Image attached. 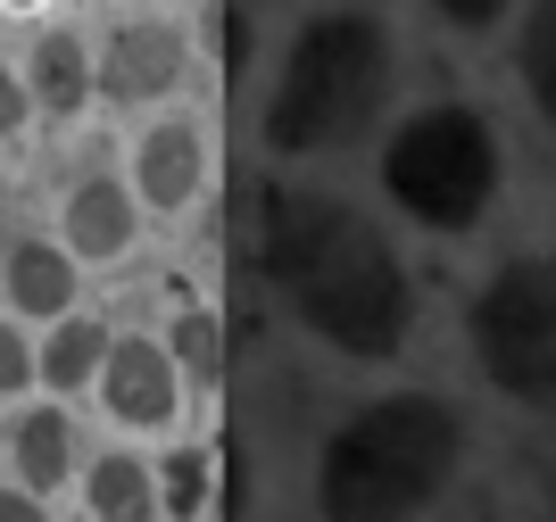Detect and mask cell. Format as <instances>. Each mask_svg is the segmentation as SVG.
Wrapping results in <instances>:
<instances>
[{"mask_svg":"<svg viewBox=\"0 0 556 522\" xmlns=\"http://www.w3.org/2000/svg\"><path fill=\"white\" fill-rule=\"evenodd\" d=\"M257 257H266L275 298L341 357H391L407 341V316H416L407 273L357 207L325 200V191H275Z\"/></svg>","mask_w":556,"mask_h":522,"instance_id":"obj_1","label":"cell"},{"mask_svg":"<svg viewBox=\"0 0 556 522\" xmlns=\"http://www.w3.org/2000/svg\"><path fill=\"white\" fill-rule=\"evenodd\" d=\"M465 456V423L432 390H391L341 415L316 456V506L325 522H416L448 489Z\"/></svg>","mask_w":556,"mask_h":522,"instance_id":"obj_2","label":"cell"},{"mask_svg":"<svg viewBox=\"0 0 556 522\" xmlns=\"http://www.w3.org/2000/svg\"><path fill=\"white\" fill-rule=\"evenodd\" d=\"M391 91V34L374 17H332L300 25V42L275 75V100H266V150L275 158H316V150H341L374 125Z\"/></svg>","mask_w":556,"mask_h":522,"instance_id":"obj_3","label":"cell"},{"mask_svg":"<svg viewBox=\"0 0 556 522\" xmlns=\"http://www.w3.org/2000/svg\"><path fill=\"white\" fill-rule=\"evenodd\" d=\"M391 200L432 232H473L482 207L498 200V141L473 109H424L407 116L382 150Z\"/></svg>","mask_w":556,"mask_h":522,"instance_id":"obj_4","label":"cell"},{"mask_svg":"<svg viewBox=\"0 0 556 522\" xmlns=\"http://www.w3.org/2000/svg\"><path fill=\"white\" fill-rule=\"evenodd\" d=\"M473 357L507 398L556 407V257L498 266L473 291Z\"/></svg>","mask_w":556,"mask_h":522,"instance_id":"obj_5","label":"cell"},{"mask_svg":"<svg viewBox=\"0 0 556 522\" xmlns=\"http://www.w3.org/2000/svg\"><path fill=\"white\" fill-rule=\"evenodd\" d=\"M100 398H109L116 423L166 432V423L184 415V373H175V357H166L159 341H109V357H100Z\"/></svg>","mask_w":556,"mask_h":522,"instance_id":"obj_6","label":"cell"},{"mask_svg":"<svg viewBox=\"0 0 556 522\" xmlns=\"http://www.w3.org/2000/svg\"><path fill=\"white\" fill-rule=\"evenodd\" d=\"M92 84L109 91V100H166V91L184 84V34L166 17H125L109 42H100Z\"/></svg>","mask_w":556,"mask_h":522,"instance_id":"obj_7","label":"cell"},{"mask_svg":"<svg viewBox=\"0 0 556 522\" xmlns=\"http://www.w3.org/2000/svg\"><path fill=\"white\" fill-rule=\"evenodd\" d=\"M200 175H208V150H200V125H184V116H166V125H150L134 150V200L159 207V216H175V207L200 200Z\"/></svg>","mask_w":556,"mask_h":522,"instance_id":"obj_8","label":"cell"},{"mask_svg":"<svg viewBox=\"0 0 556 522\" xmlns=\"http://www.w3.org/2000/svg\"><path fill=\"white\" fill-rule=\"evenodd\" d=\"M67 250L92 257V266H109V257L134 250V191L109 175H84L67 191Z\"/></svg>","mask_w":556,"mask_h":522,"instance_id":"obj_9","label":"cell"},{"mask_svg":"<svg viewBox=\"0 0 556 522\" xmlns=\"http://www.w3.org/2000/svg\"><path fill=\"white\" fill-rule=\"evenodd\" d=\"M9 307L59 323L75 307V257L59 250V241H17V250H9Z\"/></svg>","mask_w":556,"mask_h":522,"instance_id":"obj_10","label":"cell"},{"mask_svg":"<svg viewBox=\"0 0 556 522\" xmlns=\"http://www.w3.org/2000/svg\"><path fill=\"white\" fill-rule=\"evenodd\" d=\"M25 100H34L42 116H75L84 100H92V59H84V42H75V34H42V42H34Z\"/></svg>","mask_w":556,"mask_h":522,"instance_id":"obj_11","label":"cell"},{"mask_svg":"<svg viewBox=\"0 0 556 522\" xmlns=\"http://www.w3.org/2000/svg\"><path fill=\"white\" fill-rule=\"evenodd\" d=\"M9 456H17V489H25V498H50V489L67 481V464H75V432H67V415H59V407L25 415L17 432H9Z\"/></svg>","mask_w":556,"mask_h":522,"instance_id":"obj_12","label":"cell"},{"mask_svg":"<svg viewBox=\"0 0 556 522\" xmlns=\"http://www.w3.org/2000/svg\"><path fill=\"white\" fill-rule=\"evenodd\" d=\"M84 498H92V522H159V473L141 456H100L84 473Z\"/></svg>","mask_w":556,"mask_h":522,"instance_id":"obj_13","label":"cell"},{"mask_svg":"<svg viewBox=\"0 0 556 522\" xmlns=\"http://www.w3.org/2000/svg\"><path fill=\"white\" fill-rule=\"evenodd\" d=\"M100 357H109V332L84 323V316H59V332L42 341L34 373H42L50 390H84V382H100Z\"/></svg>","mask_w":556,"mask_h":522,"instance_id":"obj_14","label":"cell"},{"mask_svg":"<svg viewBox=\"0 0 556 522\" xmlns=\"http://www.w3.org/2000/svg\"><path fill=\"white\" fill-rule=\"evenodd\" d=\"M515 59H523V84H532L540 116L556 125V0H532V17H523V42H515Z\"/></svg>","mask_w":556,"mask_h":522,"instance_id":"obj_15","label":"cell"},{"mask_svg":"<svg viewBox=\"0 0 556 522\" xmlns=\"http://www.w3.org/2000/svg\"><path fill=\"white\" fill-rule=\"evenodd\" d=\"M159 348L175 357V373H191V382H216V373H225V365H216V316H200V307H191Z\"/></svg>","mask_w":556,"mask_h":522,"instance_id":"obj_16","label":"cell"},{"mask_svg":"<svg viewBox=\"0 0 556 522\" xmlns=\"http://www.w3.org/2000/svg\"><path fill=\"white\" fill-rule=\"evenodd\" d=\"M200 481H208V464H200V456H166V481H159V506L166 514H200Z\"/></svg>","mask_w":556,"mask_h":522,"instance_id":"obj_17","label":"cell"},{"mask_svg":"<svg viewBox=\"0 0 556 522\" xmlns=\"http://www.w3.org/2000/svg\"><path fill=\"white\" fill-rule=\"evenodd\" d=\"M25 382H34V341L0 316V390H25Z\"/></svg>","mask_w":556,"mask_h":522,"instance_id":"obj_18","label":"cell"},{"mask_svg":"<svg viewBox=\"0 0 556 522\" xmlns=\"http://www.w3.org/2000/svg\"><path fill=\"white\" fill-rule=\"evenodd\" d=\"M25 109H34V100H25V75H9V67H0V133H17V125H25Z\"/></svg>","mask_w":556,"mask_h":522,"instance_id":"obj_19","label":"cell"},{"mask_svg":"<svg viewBox=\"0 0 556 522\" xmlns=\"http://www.w3.org/2000/svg\"><path fill=\"white\" fill-rule=\"evenodd\" d=\"M432 9H441L448 25H490L498 9H507V0H432Z\"/></svg>","mask_w":556,"mask_h":522,"instance_id":"obj_20","label":"cell"},{"mask_svg":"<svg viewBox=\"0 0 556 522\" xmlns=\"http://www.w3.org/2000/svg\"><path fill=\"white\" fill-rule=\"evenodd\" d=\"M0 522H50V514H42V498H25L17 481H0Z\"/></svg>","mask_w":556,"mask_h":522,"instance_id":"obj_21","label":"cell"}]
</instances>
